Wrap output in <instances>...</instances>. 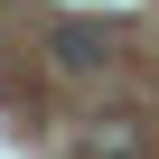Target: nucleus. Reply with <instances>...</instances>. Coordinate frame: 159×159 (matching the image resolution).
<instances>
[{
  "instance_id": "nucleus-2",
  "label": "nucleus",
  "mask_w": 159,
  "mask_h": 159,
  "mask_svg": "<svg viewBox=\"0 0 159 159\" xmlns=\"http://www.w3.org/2000/svg\"><path fill=\"white\" fill-rule=\"evenodd\" d=\"M94 159H140V140H131V122H103V131H94Z\"/></svg>"
},
{
  "instance_id": "nucleus-1",
  "label": "nucleus",
  "mask_w": 159,
  "mask_h": 159,
  "mask_svg": "<svg viewBox=\"0 0 159 159\" xmlns=\"http://www.w3.org/2000/svg\"><path fill=\"white\" fill-rule=\"evenodd\" d=\"M103 56H112L103 28H84V19H66V28H56V66H66V75H94Z\"/></svg>"
}]
</instances>
